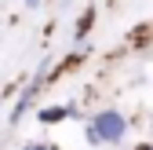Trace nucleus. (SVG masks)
<instances>
[{
    "label": "nucleus",
    "mask_w": 153,
    "mask_h": 150,
    "mask_svg": "<svg viewBox=\"0 0 153 150\" xmlns=\"http://www.w3.org/2000/svg\"><path fill=\"white\" fill-rule=\"evenodd\" d=\"M88 124L99 132L102 146H120V143L128 139V128H131V121L120 114L117 106H102V110H95V114L88 117Z\"/></svg>",
    "instance_id": "obj_1"
},
{
    "label": "nucleus",
    "mask_w": 153,
    "mask_h": 150,
    "mask_svg": "<svg viewBox=\"0 0 153 150\" xmlns=\"http://www.w3.org/2000/svg\"><path fill=\"white\" fill-rule=\"evenodd\" d=\"M36 121H40L44 128L51 124H62V121H88L84 117V110L76 99H66V103H44V106H36Z\"/></svg>",
    "instance_id": "obj_2"
},
{
    "label": "nucleus",
    "mask_w": 153,
    "mask_h": 150,
    "mask_svg": "<svg viewBox=\"0 0 153 150\" xmlns=\"http://www.w3.org/2000/svg\"><path fill=\"white\" fill-rule=\"evenodd\" d=\"M95 22H99V8L88 4L80 15H76V22H73V44H84L91 37V29H95Z\"/></svg>",
    "instance_id": "obj_3"
},
{
    "label": "nucleus",
    "mask_w": 153,
    "mask_h": 150,
    "mask_svg": "<svg viewBox=\"0 0 153 150\" xmlns=\"http://www.w3.org/2000/svg\"><path fill=\"white\" fill-rule=\"evenodd\" d=\"M149 40H153V26H149V22H139L135 29L128 33V48H139V51H142Z\"/></svg>",
    "instance_id": "obj_4"
},
{
    "label": "nucleus",
    "mask_w": 153,
    "mask_h": 150,
    "mask_svg": "<svg viewBox=\"0 0 153 150\" xmlns=\"http://www.w3.org/2000/svg\"><path fill=\"white\" fill-rule=\"evenodd\" d=\"M84 143H88V146H102V139H99V132H95V128H91L88 121H84Z\"/></svg>",
    "instance_id": "obj_5"
},
{
    "label": "nucleus",
    "mask_w": 153,
    "mask_h": 150,
    "mask_svg": "<svg viewBox=\"0 0 153 150\" xmlns=\"http://www.w3.org/2000/svg\"><path fill=\"white\" fill-rule=\"evenodd\" d=\"M22 150H59V143H26Z\"/></svg>",
    "instance_id": "obj_6"
},
{
    "label": "nucleus",
    "mask_w": 153,
    "mask_h": 150,
    "mask_svg": "<svg viewBox=\"0 0 153 150\" xmlns=\"http://www.w3.org/2000/svg\"><path fill=\"white\" fill-rule=\"evenodd\" d=\"M131 150H153V139H149V143H135Z\"/></svg>",
    "instance_id": "obj_7"
},
{
    "label": "nucleus",
    "mask_w": 153,
    "mask_h": 150,
    "mask_svg": "<svg viewBox=\"0 0 153 150\" xmlns=\"http://www.w3.org/2000/svg\"><path fill=\"white\" fill-rule=\"evenodd\" d=\"M22 4H26V8L33 11V8H40V4H44V0H22Z\"/></svg>",
    "instance_id": "obj_8"
}]
</instances>
